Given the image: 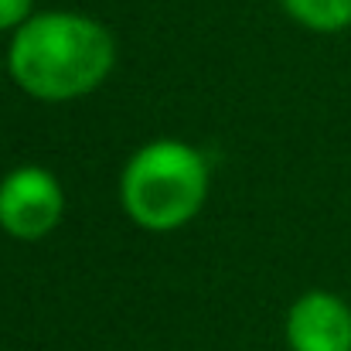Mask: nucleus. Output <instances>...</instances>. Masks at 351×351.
Wrapping results in <instances>:
<instances>
[{
  "label": "nucleus",
  "mask_w": 351,
  "mask_h": 351,
  "mask_svg": "<svg viewBox=\"0 0 351 351\" xmlns=\"http://www.w3.org/2000/svg\"><path fill=\"white\" fill-rule=\"evenodd\" d=\"M208 195V164L184 140H154L140 147L119 178L126 215L147 232L188 226Z\"/></svg>",
  "instance_id": "f03ea898"
},
{
  "label": "nucleus",
  "mask_w": 351,
  "mask_h": 351,
  "mask_svg": "<svg viewBox=\"0 0 351 351\" xmlns=\"http://www.w3.org/2000/svg\"><path fill=\"white\" fill-rule=\"evenodd\" d=\"M280 3L307 31L338 34L351 27V0H280Z\"/></svg>",
  "instance_id": "39448f33"
},
{
  "label": "nucleus",
  "mask_w": 351,
  "mask_h": 351,
  "mask_svg": "<svg viewBox=\"0 0 351 351\" xmlns=\"http://www.w3.org/2000/svg\"><path fill=\"white\" fill-rule=\"evenodd\" d=\"M65 212V191L45 167L24 164L0 181V229L10 239L34 242L55 232Z\"/></svg>",
  "instance_id": "7ed1b4c3"
},
{
  "label": "nucleus",
  "mask_w": 351,
  "mask_h": 351,
  "mask_svg": "<svg viewBox=\"0 0 351 351\" xmlns=\"http://www.w3.org/2000/svg\"><path fill=\"white\" fill-rule=\"evenodd\" d=\"M113 34L99 21L75 10L31 14L14 31L7 51L14 82L41 103H65L99 89L113 72Z\"/></svg>",
  "instance_id": "f257e3e1"
},
{
  "label": "nucleus",
  "mask_w": 351,
  "mask_h": 351,
  "mask_svg": "<svg viewBox=\"0 0 351 351\" xmlns=\"http://www.w3.org/2000/svg\"><path fill=\"white\" fill-rule=\"evenodd\" d=\"M34 14V0H0V31H17Z\"/></svg>",
  "instance_id": "423d86ee"
},
{
  "label": "nucleus",
  "mask_w": 351,
  "mask_h": 351,
  "mask_svg": "<svg viewBox=\"0 0 351 351\" xmlns=\"http://www.w3.org/2000/svg\"><path fill=\"white\" fill-rule=\"evenodd\" d=\"M290 351H351V307L331 290H307L287 311Z\"/></svg>",
  "instance_id": "20e7f679"
}]
</instances>
